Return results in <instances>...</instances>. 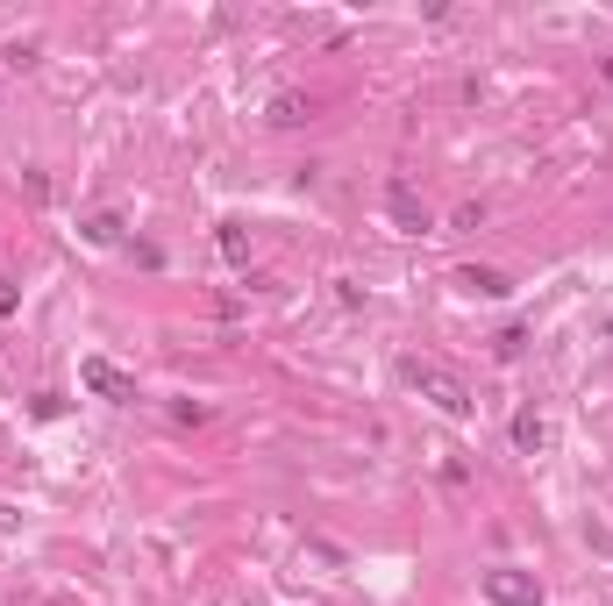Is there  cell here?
I'll return each instance as SVG.
<instances>
[{"label":"cell","instance_id":"30bf717a","mask_svg":"<svg viewBox=\"0 0 613 606\" xmlns=\"http://www.w3.org/2000/svg\"><path fill=\"white\" fill-rule=\"evenodd\" d=\"M86 242H122V221H114V215H94V221H86Z\"/></svg>","mask_w":613,"mask_h":606},{"label":"cell","instance_id":"ba28073f","mask_svg":"<svg viewBox=\"0 0 613 606\" xmlns=\"http://www.w3.org/2000/svg\"><path fill=\"white\" fill-rule=\"evenodd\" d=\"M307 115H314V100H300V94H278V100H272V121H278V129H300Z\"/></svg>","mask_w":613,"mask_h":606},{"label":"cell","instance_id":"3957f363","mask_svg":"<svg viewBox=\"0 0 613 606\" xmlns=\"http://www.w3.org/2000/svg\"><path fill=\"white\" fill-rule=\"evenodd\" d=\"M385 215H393L399 236H428V207H422V193H414L407 178H393V186H385Z\"/></svg>","mask_w":613,"mask_h":606},{"label":"cell","instance_id":"5b68a950","mask_svg":"<svg viewBox=\"0 0 613 606\" xmlns=\"http://www.w3.org/2000/svg\"><path fill=\"white\" fill-rule=\"evenodd\" d=\"M457 285H463V293H478V300H500V293H506V271H492V264H457Z\"/></svg>","mask_w":613,"mask_h":606},{"label":"cell","instance_id":"8992f818","mask_svg":"<svg viewBox=\"0 0 613 606\" xmlns=\"http://www.w3.org/2000/svg\"><path fill=\"white\" fill-rule=\"evenodd\" d=\"M514 450H521V457H535V450H549V421L535 414V407H521V414H514Z\"/></svg>","mask_w":613,"mask_h":606},{"label":"cell","instance_id":"9c48e42d","mask_svg":"<svg viewBox=\"0 0 613 606\" xmlns=\"http://www.w3.org/2000/svg\"><path fill=\"white\" fill-rule=\"evenodd\" d=\"M521 350H528V328H500V336H492V357H506V364H514Z\"/></svg>","mask_w":613,"mask_h":606},{"label":"cell","instance_id":"6da1fadb","mask_svg":"<svg viewBox=\"0 0 613 606\" xmlns=\"http://www.w3.org/2000/svg\"><path fill=\"white\" fill-rule=\"evenodd\" d=\"M399 371H407V386L422 392V400H436V407H442V414H450V421H471V414H478L471 386H463V378L450 371V364H436V357H407V364H399Z\"/></svg>","mask_w":613,"mask_h":606},{"label":"cell","instance_id":"8fae6325","mask_svg":"<svg viewBox=\"0 0 613 606\" xmlns=\"http://www.w3.org/2000/svg\"><path fill=\"white\" fill-rule=\"evenodd\" d=\"M14 307H22V293H14V279L0 271V314H14Z\"/></svg>","mask_w":613,"mask_h":606},{"label":"cell","instance_id":"7a4b0ae2","mask_svg":"<svg viewBox=\"0 0 613 606\" xmlns=\"http://www.w3.org/2000/svg\"><path fill=\"white\" fill-rule=\"evenodd\" d=\"M485 599L492 606H543V585H535V571L500 564V571H485Z\"/></svg>","mask_w":613,"mask_h":606},{"label":"cell","instance_id":"7c38bea8","mask_svg":"<svg viewBox=\"0 0 613 606\" xmlns=\"http://www.w3.org/2000/svg\"><path fill=\"white\" fill-rule=\"evenodd\" d=\"M606 79H613V57H606Z\"/></svg>","mask_w":613,"mask_h":606},{"label":"cell","instance_id":"277c9868","mask_svg":"<svg viewBox=\"0 0 613 606\" xmlns=\"http://www.w3.org/2000/svg\"><path fill=\"white\" fill-rule=\"evenodd\" d=\"M79 378L100 392V400H114V407H129V400H136V378H129V371H114L108 357H86V364H79Z\"/></svg>","mask_w":613,"mask_h":606},{"label":"cell","instance_id":"52a82bcc","mask_svg":"<svg viewBox=\"0 0 613 606\" xmlns=\"http://www.w3.org/2000/svg\"><path fill=\"white\" fill-rule=\"evenodd\" d=\"M221 257H229L236 271H250V236H243V221H221Z\"/></svg>","mask_w":613,"mask_h":606}]
</instances>
